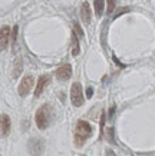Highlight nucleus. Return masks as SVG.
<instances>
[{
	"label": "nucleus",
	"mask_w": 155,
	"mask_h": 156,
	"mask_svg": "<svg viewBox=\"0 0 155 156\" xmlns=\"http://www.w3.org/2000/svg\"><path fill=\"white\" fill-rule=\"evenodd\" d=\"M49 82H50V76L49 75H42L39 77L36 89H35V96H36V98H39V96L42 95V92L45 90V87L49 85Z\"/></svg>",
	"instance_id": "nucleus-8"
},
{
	"label": "nucleus",
	"mask_w": 155,
	"mask_h": 156,
	"mask_svg": "<svg viewBox=\"0 0 155 156\" xmlns=\"http://www.w3.org/2000/svg\"><path fill=\"white\" fill-rule=\"evenodd\" d=\"M20 69H22V60H20V59H17V60H16V66H14V73H13L14 77H17V76H19Z\"/></svg>",
	"instance_id": "nucleus-13"
},
{
	"label": "nucleus",
	"mask_w": 155,
	"mask_h": 156,
	"mask_svg": "<svg viewBox=\"0 0 155 156\" xmlns=\"http://www.w3.org/2000/svg\"><path fill=\"white\" fill-rule=\"evenodd\" d=\"M10 128H12V122H10V118L7 115H0V133L2 136H7L10 133Z\"/></svg>",
	"instance_id": "nucleus-7"
},
{
	"label": "nucleus",
	"mask_w": 155,
	"mask_h": 156,
	"mask_svg": "<svg viewBox=\"0 0 155 156\" xmlns=\"http://www.w3.org/2000/svg\"><path fill=\"white\" fill-rule=\"evenodd\" d=\"M52 115H53V112H52L50 105L46 103L38 109V112L35 115V122H36L39 129L49 128V125H50V122H52Z\"/></svg>",
	"instance_id": "nucleus-2"
},
{
	"label": "nucleus",
	"mask_w": 155,
	"mask_h": 156,
	"mask_svg": "<svg viewBox=\"0 0 155 156\" xmlns=\"http://www.w3.org/2000/svg\"><path fill=\"white\" fill-rule=\"evenodd\" d=\"M127 12H129V9H128V7H124V9H119V10H118V12H116V13H115V17H119L121 14L127 13Z\"/></svg>",
	"instance_id": "nucleus-17"
},
{
	"label": "nucleus",
	"mask_w": 155,
	"mask_h": 156,
	"mask_svg": "<svg viewBox=\"0 0 155 156\" xmlns=\"http://www.w3.org/2000/svg\"><path fill=\"white\" fill-rule=\"evenodd\" d=\"M109 142H111V143H115V140H113V129L112 128L109 129Z\"/></svg>",
	"instance_id": "nucleus-19"
},
{
	"label": "nucleus",
	"mask_w": 155,
	"mask_h": 156,
	"mask_svg": "<svg viewBox=\"0 0 155 156\" xmlns=\"http://www.w3.org/2000/svg\"><path fill=\"white\" fill-rule=\"evenodd\" d=\"M80 52V49H79V40H78V34L73 32L72 33V55L73 56H78Z\"/></svg>",
	"instance_id": "nucleus-11"
},
{
	"label": "nucleus",
	"mask_w": 155,
	"mask_h": 156,
	"mask_svg": "<svg viewBox=\"0 0 155 156\" xmlns=\"http://www.w3.org/2000/svg\"><path fill=\"white\" fill-rule=\"evenodd\" d=\"M115 3H116V0H108V14H111L115 9Z\"/></svg>",
	"instance_id": "nucleus-15"
},
{
	"label": "nucleus",
	"mask_w": 155,
	"mask_h": 156,
	"mask_svg": "<svg viewBox=\"0 0 155 156\" xmlns=\"http://www.w3.org/2000/svg\"><path fill=\"white\" fill-rule=\"evenodd\" d=\"M72 76V66L71 65H63L56 70V79L61 82H66L68 79H71Z\"/></svg>",
	"instance_id": "nucleus-6"
},
{
	"label": "nucleus",
	"mask_w": 155,
	"mask_h": 156,
	"mask_svg": "<svg viewBox=\"0 0 155 156\" xmlns=\"http://www.w3.org/2000/svg\"><path fill=\"white\" fill-rule=\"evenodd\" d=\"M106 156H116L113 151H106Z\"/></svg>",
	"instance_id": "nucleus-21"
},
{
	"label": "nucleus",
	"mask_w": 155,
	"mask_h": 156,
	"mask_svg": "<svg viewBox=\"0 0 155 156\" xmlns=\"http://www.w3.org/2000/svg\"><path fill=\"white\" fill-rule=\"evenodd\" d=\"M92 96H94V89H92V87H88V89H86V98L90 99Z\"/></svg>",
	"instance_id": "nucleus-18"
},
{
	"label": "nucleus",
	"mask_w": 155,
	"mask_h": 156,
	"mask_svg": "<svg viewBox=\"0 0 155 156\" xmlns=\"http://www.w3.org/2000/svg\"><path fill=\"white\" fill-rule=\"evenodd\" d=\"M71 100H72V105L73 106H82L83 105V90H82V85L79 82H75L71 87Z\"/></svg>",
	"instance_id": "nucleus-3"
},
{
	"label": "nucleus",
	"mask_w": 155,
	"mask_h": 156,
	"mask_svg": "<svg viewBox=\"0 0 155 156\" xmlns=\"http://www.w3.org/2000/svg\"><path fill=\"white\" fill-rule=\"evenodd\" d=\"M92 132H94V129H92V126L86 120H78L76 128H75V145L76 146H82L86 142V139L92 135Z\"/></svg>",
	"instance_id": "nucleus-1"
},
{
	"label": "nucleus",
	"mask_w": 155,
	"mask_h": 156,
	"mask_svg": "<svg viewBox=\"0 0 155 156\" xmlns=\"http://www.w3.org/2000/svg\"><path fill=\"white\" fill-rule=\"evenodd\" d=\"M29 151H30V153H32L33 156H39L43 151V142L40 139H38V137L32 139V140L29 142Z\"/></svg>",
	"instance_id": "nucleus-9"
},
{
	"label": "nucleus",
	"mask_w": 155,
	"mask_h": 156,
	"mask_svg": "<svg viewBox=\"0 0 155 156\" xmlns=\"http://www.w3.org/2000/svg\"><path fill=\"white\" fill-rule=\"evenodd\" d=\"M103 123H105V113H102V118H101V135L103 133Z\"/></svg>",
	"instance_id": "nucleus-20"
},
{
	"label": "nucleus",
	"mask_w": 155,
	"mask_h": 156,
	"mask_svg": "<svg viewBox=\"0 0 155 156\" xmlns=\"http://www.w3.org/2000/svg\"><path fill=\"white\" fill-rule=\"evenodd\" d=\"M94 6H95V13H96V16H101V14L103 13L105 2H103V0H95V2H94Z\"/></svg>",
	"instance_id": "nucleus-12"
},
{
	"label": "nucleus",
	"mask_w": 155,
	"mask_h": 156,
	"mask_svg": "<svg viewBox=\"0 0 155 156\" xmlns=\"http://www.w3.org/2000/svg\"><path fill=\"white\" fill-rule=\"evenodd\" d=\"M73 29H75V33L78 34V37H82V36H83V32H82V29H80V26L78 23L73 24Z\"/></svg>",
	"instance_id": "nucleus-16"
},
{
	"label": "nucleus",
	"mask_w": 155,
	"mask_h": 156,
	"mask_svg": "<svg viewBox=\"0 0 155 156\" xmlns=\"http://www.w3.org/2000/svg\"><path fill=\"white\" fill-rule=\"evenodd\" d=\"M80 17H82L85 24L90 23V7L88 2H83L82 6H80Z\"/></svg>",
	"instance_id": "nucleus-10"
},
{
	"label": "nucleus",
	"mask_w": 155,
	"mask_h": 156,
	"mask_svg": "<svg viewBox=\"0 0 155 156\" xmlns=\"http://www.w3.org/2000/svg\"><path fill=\"white\" fill-rule=\"evenodd\" d=\"M33 83H35V79H33V76L28 75V76H24L23 79L20 80V85L19 87H17V92H19V95L20 96H26L32 90V86Z\"/></svg>",
	"instance_id": "nucleus-4"
},
{
	"label": "nucleus",
	"mask_w": 155,
	"mask_h": 156,
	"mask_svg": "<svg viewBox=\"0 0 155 156\" xmlns=\"http://www.w3.org/2000/svg\"><path fill=\"white\" fill-rule=\"evenodd\" d=\"M17 30H19V27H17V26H14L13 30H12V36H10V39H12V44H14V43H16V39H17Z\"/></svg>",
	"instance_id": "nucleus-14"
},
{
	"label": "nucleus",
	"mask_w": 155,
	"mask_h": 156,
	"mask_svg": "<svg viewBox=\"0 0 155 156\" xmlns=\"http://www.w3.org/2000/svg\"><path fill=\"white\" fill-rule=\"evenodd\" d=\"M10 36H12V30L9 26H3L0 29V50H5L9 46Z\"/></svg>",
	"instance_id": "nucleus-5"
}]
</instances>
